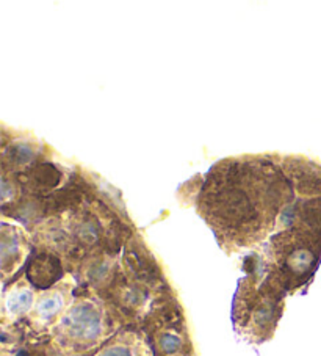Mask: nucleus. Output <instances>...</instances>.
I'll return each instance as SVG.
<instances>
[{"label": "nucleus", "mask_w": 321, "mask_h": 356, "mask_svg": "<svg viewBox=\"0 0 321 356\" xmlns=\"http://www.w3.org/2000/svg\"><path fill=\"white\" fill-rule=\"evenodd\" d=\"M105 317L101 306L90 298H80L63 312L54 327L55 343L65 352L82 353L102 341Z\"/></svg>", "instance_id": "f257e3e1"}, {"label": "nucleus", "mask_w": 321, "mask_h": 356, "mask_svg": "<svg viewBox=\"0 0 321 356\" xmlns=\"http://www.w3.org/2000/svg\"><path fill=\"white\" fill-rule=\"evenodd\" d=\"M33 302L35 296L32 287L24 281L15 282L3 298L5 316H10L13 321L15 318H19L33 309Z\"/></svg>", "instance_id": "423d86ee"}, {"label": "nucleus", "mask_w": 321, "mask_h": 356, "mask_svg": "<svg viewBox=\"0 0 321 356\" xmlns=\"http://www.w3.org/2000/svg\"><path fill=\"white\" fill-rule=\"evenodd\" d=\"M177 356H182V355H177Z\"/></svg>", "instance_id": "9d476101"}, {"label": "nucleus", "mask_w": 321, "mask_h": 356, "mask_svg": "<svg viewBox=\"0 0 321 356\" xmlns=\"http://www.w3.org/2000/svg\"><path fill=\"white\" fill-rule=\"evenodd\" d=\"M36 156H38V149H36L35 143L15 141V143H11L3 149V167L10 165L11 170H21L32 165Z\"/></svg>", "instance_id": "0eeeda50"}, {"label": "nucleus", "mask_w": 321, "mask_h": 356, "mask_svg": "<svg viewBox=\"0 0 321 356\" xmlns=\"http://www.w3.org/2000/svg\"><path fill=\"white\" fill-rule=\"evenodd\" d=\"M19 182V186L26 188L27 195L32 196H47L51 195L52 190L57 188L61 182L63 173L52 162H38L33 163L32 167L19 171L15 175Z\"/></svg>", "instance_id": "f03ea898"}, {"label": "nucleus", "mask_w": 321, "mask_h": 356, "mask_svg": "<svg viewBox=\"0 0 321 356\" xmlns=\"http://www.w3.org/2000/svg\"><path fill=\"white\" fill-rule=\"evenodd\" d=\"M71 300V286H57L51 291H44L36 298V303L32 311L33 322L40 325H49L55 321H60L61 312Z\"/></svg>", "instance_id": "20e7f679"}, {"label": "nucleus", "mask_w": 321, "mask_h": 356, "mask_svg": "<svg viewBox=\"0 0 321 356\" xmlns=\"http://www.w3.org/2000/svg\"><path fill=\"white\" fill-rule=\"evenodd\" d=\"M63 276V264L54 251L41 250L33 256L27 268V280L38 289H47Z\"/></svg>", "instance_id": "7ed1b4c3"}, {"label": "nucleus", "mask_w": 321, "mask_h": 356, "mask_svg": "<svg viewBox=\"0 0 321 356\" xmlns=\"http://www.w3.org/2000/svg\"><path fill=\"white\" fill-rule=\"evenodd\" d=\"M156 347L160 355L163 356H172L179 355L185 347V339L181 336L179 331L172 330H163L158 331L156 334Z\"/></svg>", "instance_id": "1a4fd4ad"}, {"label": "nucleus", "mask_w": 321, "mask_h": 356, "mask_svg": "<svg viewBox=\"0 0 321 356\" xmlns=\"http://www.w3.org/2000/svg\"><path fill=\"white\" fill-rule=\"evenodd\" d=\"M96 356H149V353L143 343L135 339L132 334H127L110 342Z\"/></svg>", "instance_id": "6e6552de"}, {"label": "nucleus", "mask_w": 321, "mask_h": 356, "mask_svg": "<svg viewBox=\"0 0 321 356\" xmlns=\"http://www.w3.org/2000/svg\"><path fill=\"white\" fill-rule=\"evenodd\" d=\"M27 253V242L24 232L10 226L2 225V270L3 276L7 278L8 273H15L16 268L21 266L24 256Z\"/></svg>", "instance_id": "39448f33"}]
</instances>
